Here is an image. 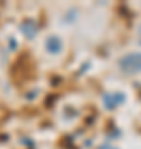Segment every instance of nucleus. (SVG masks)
Wrapping results in <instances>:
<instances>
[{"label": "nucleus", "mask_w": 141, "mask_h": 149, "mask_svg": "<svg viewBox=\"0 0 141 149\" xmlns=\"http://www.w3.org/2000/svg\"><path fill=\"white\" fill-rule=\"evenodd\" d=\"M118 66L121 71L130 74L141 73V53H128L118 60Z\"/></svg>", "instance_id": "obj_1"}, {"label": "nucleus", "mask_w": 141, "mask_h": 149, "mask_svg": "<svg viewBox=\"0 0 141 149\" xmlns=\"http://www.w3.org/2000/svg\"><path fill=\"white\" fill-rule=\"evenodd\" d=\"M61 48H63V43H61V40H60L58 37H48V40H47V50H48V53L52 55H58L60 52H61Z\"/></svg>", "instance_id": "obj_2"}, {"label": "nucleus", "mask_w": 141, "mask_h": 149, "mask_svg": "<svg viewBox=\"0 0 141 149\" xmlns=\"http://www.w3.org/2000/svg\"><path fill=\"white\" fill-rule=\"evenodd\" d=\"M125 101V96L119 93V96H116V95H105V98H103V103L106 104V108L108 109H113L114 106H116V103H123Z\"/></svg>", "instance_id": "obj_3"}, {"label": "nucleus", "mask_w": 141, "mask_h": 149, "mask_svg": "<svg viewBox=\"0 0 141 149\" xmlns=\"http://www.w3.org/2000/svg\"><path fill=\"white\" fill-rule=\"evenodd\" d=\"M22 32H23V35H27L28 38H32L33 35H35V32H37V28L33 27V25H25V23H23L22 25Z\"/></svg>", "instance_id": "obj_4"}]
</instances>
